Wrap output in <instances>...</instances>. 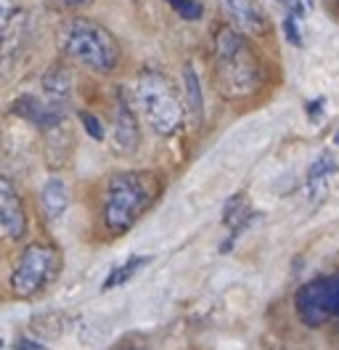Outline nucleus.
Masks as SVG:
<instances>
[{
  "label": "nucleus",
  "mask_w": 339,
  "mask_h": 350,
  "mask_svg": "<svg viewBox=\"0 0 339 350\" xmlns=\"http://www.w3.org/2000/svg\"><path fill=\"white\" fill-rule=\"evenodd\" d=\"M334 11H337V16H339V0H337V8H334Z\"/></svg>",
  "instance_id": "nucleus-23"
},
{
  "label": "nucleus",
  "mask_w": 339,
  "mask_h": 350,
  "mask_svg": "<svg viewBox=\"0 0 339 350\" xmlns=\"http://www.w3.org/2000/svg\"><path fill=\"white\" fill-rule=\"evenodd\" d=\"M331 173H337V159L331 154L318 157L316 162L310 165V170H308V186H321Z\"/></svg>",
  "instance_id": "nucleus-16"
},
{
  "label": "nucleus",
  "mask_w": 339,
  "mask_h": 350,
  "mask_svg": "<svg viewBox=\"0 0 339 350\" xmlns=\"http://www.w3.org/2000/svg\"><path fill=\"white\" fill-rule=\"evenodd\" d=\"M27 231V213L16 189L0 175V239L16 241Z\"/></svg>",
  "instance_id": "nucleus-9"
},
{
  "label": "nucleus",
  "mask_w": 339,
  "mask_h": 350,
  "mask_svg": "<svg viewBox=\"0 0 339 350\" xmlns=\"http://www.w3.org/2000/svg\"><path fill=\"white\" fill-rule=\"evenodd\" d=\"M220 5L231 16L233 27L249 38H260L271 29V19L260 0H220Z\"/></svg>",
  "instance_id": "nucleus-8"
},
{
  "label": "nucleus",
  "mask_w": 339,
  "mask_h": 350,
  "mask_svg": "<svg viewBox=\"0 0 339 350\" xmlns=\"http://www.w3.org/2000/svg\"><path fill=\"white\" fill-rule=\"evenodd\" d=\"M157 197H159V183L151 173H135V170L111 173L104 186V207H101L104 228L111 237L127 234L151 210Z\"/></svg>",
  "instance_id": "nucleus-2"
},
{
  "label": "nucleus",
  "mask_w": 339,
  "mask_h": 350,
  "mask_svg": "<svg viewBox=\"0 0 339 350\" xmlns=\"http://www.w3.org/2000/svg\"><path fill=\"white\" fill-rule=\"evenodd\" d=\"M297 313L305 324L321 327L339 316V279H316L297 292Z\"/></svg>",
  "instance_id": "nucleus-6"
},
{
  "label": "nucleus",
  "mask_w": 339,
  "mask_h": 350,
  "mask_svg": "<svg viewBox=\"0 0 339 350\" xmlns=\"http://www.w3.org/2000/svg\"><path fill=\"white\" fill-rule=\"evenodd\" d=\"M0 348H3V345H0Z\"/></svg>",
  "instance_id": "nucleus-24"
},
{
  "label": "nucleus",
  "mask_w": 339,
  "mask_h": 350,
  "mask_svg": "<svg viewBox=\"0 0 339 350\" xmlns=\"http://www.w3.org/2000/svg\"><path fill=\"white\" fill-rule=\"evenodd\" d=\"M51 3H56L59 8H80V5H87L90 0H51Z\"/></svg>",
  "instance_id": "nucleus-21"
},
{
  "label": "nucleus",
  "mask_w": 339,
  "mask_h": 350,
  "mask_svg": "<svg viewBox=\"0 0 339 350\" xmlns=\"http://www.w3.org/2000/svg\"><path fill=\"white\" fill-rule=\"evenodd\" d=\"M19 14H21L19 0H0V48L8 43Z\"/></svg>",
  "instance_id": "nucleus-15"
},
{
  "label": "nucleus",
  "mask_w": 339,
  "mask_h": 350,
  "mask_svg": "<svg viewBox=\"0 0 339 350\" xmlns=\"http://www.w3.org/2000/svg\"><path fill=\"white\" fill-rule=\"evenodd\" d=\"M62 250L51 241H32L21 250L16 265L8 273V289L19 300L40 297L48 286L56 284L62 273Z\"/></svg>",
  "instance_id": "nucleus-5"
},
{
  "label": "nucleus",
  "mask_w": 339,
  "mask_h": 350,
  "mask_svg": "<svg viewBox=\"0 0 339 350\" xmlns=\"http://www.w3.org/2000/svg\"><path fill=\"white\" fill-rule=\"evenodd\" d=\"M138 146H141L138 117L130 107V101L120 93L114 104V122H111V149L120 157H130Z\"/></svg>",
  "instance_id": "nucleus-7"
},
{
  "label": "nucleus",
  "mask_w": 339,
  "mask_h": 350,
  "mask_svg": "<svg viewBox=\"0 0 339 350\" xmlns=\"http://www.w3.org/2000/svg\"><path fill=\"white\" fill-rule=\"evenodd\" d=\"M135 104L141 109V117L157 135L170 138L183 128L186 120V104L180 101L178 88L172 85L165 72L159 69H144L135 77Z\"/></svg>",
  "instance_id": "nucleus-3"
},
{
  "label": "nucleus",
  "mask_w": 339,
  "mask_h": 350,
  "mask_svg": "<svg viewBox=\"0 0 339 350\" xmlns=\"http://www.w3.org/2000/svg\"><path fill=\"white\" fill-rule=\"evenodd\" d=\"M247 215H249V202H247L244 194H236V197L226 204V213H223V223L231 228V239L244 228Z\"/></svg>",
  "instance_id": "nucleus-14"
},
{
  "label": "nucleus",
  "mask_w": 339,
  "mask_h": 350,
  "mask_svg": "<svg viewBox=\"0 0 339 350\" xmlns=\"http://www.w3.org/2000/svg\"><path fill=\"white\" fill-rule=\"evenodd\" d=\"M148 262H151V258L148 255H130L127 260H122L109 276H106V282H104V289H114V286H122L127 284L135 273H141L144 268H146Z\"/></svg>",
  "instance_id": "nucleus-12"
},
{
  "label": "nucleus",
  "mask_w": 339,
  "mask_h": 350,
  "mask_svg": "<svg viewBox=\"0 0 339 350\" xmlns=\"http://www.w3.org/2000/svg\"><path fill=\"white\" fill-rule=\"evenodd\" d=\"M167 3L172 5V11H175L180 19H186V22H196V19H202V14H204V8H202L199 0H167Z\"/></svg>",
  "instance_id": "nucleus-17"
},
{
  "label": "nucleus",
  "mask_w": 339,
  "mask_h": 350,
  "mask_svg": "<svg viewBox=\"0 0 339 350\" xmlns=\"http://www.w3.org/2000/svg\"><path fill=\"white\" fill-rule=\"evenodd\" d=\"M80 120H83L85 131L90 138H96V141H104V128H101V122H98V117H93L90 111H80Z\"/></svg>",
  "instance_id": "nucleus-18"
},
{
  "label": "nucleus",
  "mask_w": 339,
  "mask_h": 350,
  "mask_svg": "<svg viewBox=\"0 0 339 350\" xmlns=\"http://www.w3.org/2000/svg\"><path fill=\"white\" fill-rule=\"evenodd\" d=\"M284 35H286V40H289L292 45H302V40H299V29H297V16H292V14L284 16Z\"/></svg>",
  "instance_id": "nucleus-19"
},
{
  "label": "nucleus",
  "mask_w": 339,
  "mask_h": 350,
  "mask_svg": "<svg viewBox=\"0 0 339 350\" xmlns=\"http://www.w3.org/2000/svg\"><path fill=\"white\" fill-rule=\"evenodd\" d=\"M42 90H45V96H48V101L53 107H64L69 101V96H72V75H69V69L62 64L51 66L45 72V77H42Z\"/></svg>",
  "instance_id": "nucleus-11"
},
{
  "label": "nucleus",
  "mask_w": 339,
  "mask_h": 350,
  "mask_svg": "<svg viewBox=\"0 0 339 350\" xmlns=\"http://www.w3.org/2000/svg\"><path fill=\"white\" fill-rule=\"evenodd\" d=\"M183 88H186V111H191L196 120L202 117V111H204V98H202V80H199V75H196V69L191 64H186L183 69Z\"/></svg>",
  "instance_id": "nucleus-13"
},
{
  "label": "nucleus",
  "mask_w": 339,
  "mask_h": 350,
  "mask_svg": "<svg viewBox=\"0 0 339 350\" xmlns=\"http://www.w3.org/2000/svg\"><path fill=\"white\" fill-rule=\"evenodd\" d=\"M321 109H323V98H316V101H310V104L305 107L310 120H318V117H321Z\"/></svg>",
  "instance_id": "nucleus-20"
},
{
  "label": "nucleus",
  "mask_w": 339,
  "mask_h": 350,
  "mask_svg": "<svg viewBox=\"0 0 339 350\" xmlns=\"http://www.w3.org/2000/svg\"><path fill=\"white\" fill-rule=\"evenodd\" d=\"M72 204V191H69V183L59 178V175H51L40 189V207L42 215L48 220H59L69 210Z\"/></svg>",
  "instance_id": "nucleus-10"
},
{
  "label": "nucleus",
  "mask_w": 339,
  "mask_h": 350,
  "mask_svg": "<svg viewBox=\"0 0 339 350\" xmlns=\"http://www.w3.org/2000/svg\"><path fill=\"white\" fill-rule=\"evenodd\" d=\"M215 88L228 101H244L262 88V64L244 32L236 27H217L212 53Z\"/></svg>",
  "instance_id": "nucleus-1"
},
{
  "label": "nucleus",
  "mask_w": 339,
  "mask_h": 350,
  "mask_svg": "<svg viewBox=\"0 0 339 350\" xmlns=\"http://www.w3.org/2000/svg\"><path fill=\"white\" fill-rule=\"evenodd\" d=\"M334 144L339 146V131H337V135H334Z\"/></svg>",
  "instance_id": "nucleus-22"
},
{
  "label": "nucleus",
  "mask_w": 339,
  "mask_h": 350,
  "mask_svg": "<svg viewBox=\"0 0 339 350\" xmlns=\"http://www.w3.org/2000/svg\"><path fill=\"white\" fill-rule=\"evenodd\" d=\"M62 43L64 53L72 62H77L85 69H90V72L109 75L111 69H117V64H120V43L98 22H90V19H72V22H66Z\"/></svg>",
  "instance_id": "nucleus-4"
}]
</instances>
